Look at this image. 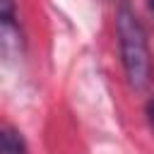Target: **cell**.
<instances>
[{"instance_id":"obj_3","label":"cell","mask_w":154,"mask_h":154,"mask_svg":"<svg viewBox=\"0 0 154 154\" xmlns=\"http://www.w3.org/2000/svg\"><path fill=\"white\" fill-rule=\"evenodd\" d=\"M147 120H149V125L154 130V99H149V103H147Z\"/></svg>"},{"instance_id":"obj_4","label":"cell","mask_w":154,"mask_h":154,"mask_svg":"<svg viewBox=\"0 0 154 154\" xmlns=\"http://www.w3.org/2000/svg\"><path fill=\"white\" fill-rule=\"evenodd\" d=\"M149 10H152V12H154V0H149Z\"/></svg>"},{"instance_id":"obj_1","label":"cell","mask_w":154,"mask_h":154,"mask_svg":"<svg viewBox=\"0 0 154 154\" xmlns=\"http://www.w3.org/2000/svg\"><path fill=\"white\" fill-rule=\"evenodd\" d=\"M116 34H118V46H120V60L125 67L128 84L137 91L147 89L152 79V58H149V46H147V34L137 19V14L130 10L128 2L118 5L116 12Z\"/></svg>"},{"instance_id":"obj_2","label":"cell","mask_w":154,"mask_h":154,"mask_svg":"<svg viewBox=\"0 0 154 154\" xmlns=\"http://www.w3.org/2000/svg\"><path fill=\"white\" fill-rule=\"evenodd\" d=\"M0 154H24V142L12 128H5L0 135Z\"/></svg>"}]
</instances>
